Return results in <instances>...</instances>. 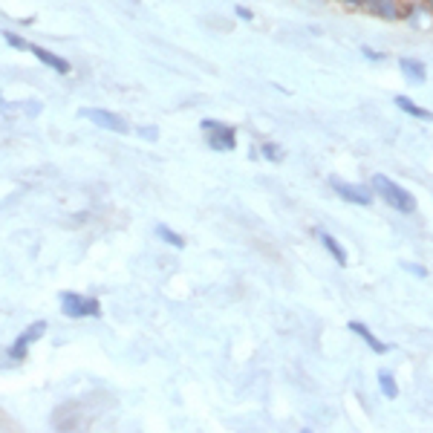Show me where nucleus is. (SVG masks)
Listing matches in <instances>:
<instances>
[{"mask_svg": "<svg viewBox=\"0 0 433 433\" xmlns=\"http://www.w3.org/2000/svg\"><path fill=\"white\" fill-rule=\"evenodd\" d=\"M370 182H373V191H376V194H379L390 208H396V211H401V214H413V211H416V197H413L408 188L396 185L390 176L376 173Z\"/></svg>", "mask_w": 433, "mask_h": 433, "instance_id": "1", "label": "nucleus"}, {"mask_svg": "<svg viewBox=\"0 0 433 433\" xmlns=\"http://www.w3.org/2000/svg\"><path fill=\"white\" fill-rule=\"evenodd\" d=\"M205 130V142L211 150L216 153H226V150H234L237 147V133L231 125H226V121H216V118H202V125Z\"/></svg>", "mask_w": 433, "mask_h": 433, "instance_id": "2", "label": "nucleus"}, {"mask_svg": "<svg viewBox=\"0 0 433 433\" xmlns=\"http://www.w3.org/2000/svg\"><path fill=\"white\" fill-rule=\"evenodd\" d=\"M61 309L67 318H99L102 303L96 298H84L78 292H61Z\"/></svg>", "mask_w": 433, "mask_h": 433, "instance_id": "3", "label": "nucleus"}, {"mask_svg": "<svg viewBox=\"0 0 433 433\" xmlns=\"http://www.w3.org/2000/svg\"><path fill=\"white\" fill-rule=\"evenodd\" d=\"M81 118H90L92 125H99V128H104V130H113V133H128L130 128H128V121L121 118V116H116V113H110V110H102V107H84L81 110Z\"/></svg>", "mask_w": 433, "mask_h": 433, "instance_id": "4", "label": "nucleus"}, {"mask_svg": "<svg viewBox=\"0 0 433 433\" xmlns=\"http://www.w3.org/2000/svg\"><path fill=\"white\" fill-rule=\"evenodd\" d=\"M44 332H47V321H35L26 332H20V335H18V341L9 347V358H12V361H23V358L29 355V347H32Z\"/></svg>", "mask_w": 433, "mask_h": 433, "instance_id": "5", "label": "nucleus"}, {"mask_svg": "<svg viewBox=\"0 0 433 433\" xmlns=\"http://www.w3.org/2000/svg\"><path fill=\"white\" fill-rule=\"evenodd\" d=\"M329 185H332V191L338 197L353 202V205H370L373 202V191H370L367 185H353V182H341V179H332Z\"/></svg>", "mask_w": 433, "mask_h": 433, "instance_id": "6", "label": "nucleus"}, {"mask_svg": "<svg viewBox=\"0 0 433 433\" xmlns=\"http://www.w3.org/2000/svg\"><path fill=\"white\" fill-rule=\"evenodd\" d=\"M29 52H32L41 64H47L52 73H58V75H70V61L67 58H61V55H55V52H49V49H44V47H29Z\"/></svg>", "mask_w": 433, "mask_h": 433, "instance_id": "7", "label": "nucleus"}, {"mask_svg": "<svg viewBox=\"0 0 433 433\" xmlns=\"http://www.w3.org/2000/svg\"><path fill=\"white\" fill-rule=\"evenodd\" d=\"M350 332H355V335H358L361 341H364L370 350H373L376 355H384V353H390V344L379 341V338H376V332L370 329V327H364V324H358V321H353V324H350Z\"/></svg>", "mask_w": 433, "mask_h": 433, "instance_id": "8", "label": "nucleus"}, {"mask_svg": "<svg viewBox=\"0 0 433 433\" xmlns=\"http://www.w3.org/2000/svg\"><path fill=\"white\" fill-rule=\"evenodd\" d=\"M398 70L410 84H425L427 81V67L416 58H398Z\"/></svg>", "mask_w": 433, "mask_h": 433, "instance_id": "9", "label": "nucleus"}, {"mask_svg": "<svg viewBox=\"0 0 433 433\" xmlns=\"http://www.w3.org/2000/svg\"><path fill=\"white\" fill-rule=\"evenodd\" d=\"M367 9H370V15H376L382 20H398L401 18L396 0H367Z\"/></svg>", "mask_w": 433, "mask_h": 433, "instance_id": "10", "label": "nucleus"}, {"mask_svg": "<svg viewBox=\"0 0 433 433\" xmlns=\"http://www.w3.org/2000/svg\"><path fill=\"white\" fill-rule=\"evenodd\" d=\"M393 104L401 110V113H408V116H416V118H422V121H433V113L430 110H425V107H419L410 96H396L393 99Z\"/></svg>", "mask_w": 433, "mask_h": 433, "instance_id": "11", "label": "nucleus"}, {"mask_svg": "<svg viewBox=\"0 0 433 433\" xmlns=\"http://www.w3.org/2000/svg\"><path fill=\"white\" fill-rule=\"evenodd\" d=\"M318 237H321V243H324V249L332 255V260H335L338 266H347V252H344V245L338 243V240H335L329 231H321Z\"/></svg>", "mask_w": 433, "mask_h": 433, "instance_id": "12", "label": "nucleus"}, {"mask_svg": "<svg viewBox=\"0 0 433 433\" xmlns=\"http://www.w3.org/2000/svg\"><path fill=\"white\" fill-rule=\"evenodd\" d=\"M379 387H382L384 398H396L398 396V384H396L393 373H387V370H382V373H379Z\"/></svg>", "mask_w": 433, "mask_h": 433, "instance_id": "13", "label": "nucleus"}, {"mask_svg": "<svg viewBox=\"0 0 433 433\" xmlns=\"http://www.w3.org/2000/svg\"><path fill=\"white\" fill-rule=\"evenodd\" d=\"M157 234H159V237H162L168 245H173V249H185V240H182L176 231H171L168 226H157Z\"/></svg>", "mask_w": 433, "mask_h": 433, "instance_id": "14", "label": "nucleus"}, {"mask_svg": "<svg viewBox=\"0 0 433 433\" xmlns=\"http://www.w3.org/2000/svg\"><path fill=\"white\" fill-rule=\"evenodd\" d=\"M260 153H263V157H266L269 162H281V159H283V150L277 147L274 142H266V145L260 147Z\"/></svg>", "mask_w": 433, "mask_h": 433, "instance_id": "15", "label": "nucleus"}, {"mask_svg": "<svg viewBox=\"0 0 433 433\" xmlns=\"http://www.w3.org/2000/svg\"><path fill=\"white\" fill-rule=\"evenodd\" d=\"M4 41L12 47V49H18V52H23V49H29V44L20 38V35H15V32H9V29H6V32H4Z\"/></svg>", "mask_w": 433, "mask_h": 433, "instance_id": "16", "label": "nucleus"}, {"mask_svg": "<svg viewBox=\"0 0 433 433\" xmlns=\"http://www.w3.org/2000/svg\"><path fill=\"white\" fill-rule=\"evenodd\" d=\"M234 15H237L240 20H245V23H252V20H255V12H252V9H245V6H234Z\"/></svg>", "mask_w": 433, "mask_h": 433, "instance_id": "17", "label": "nucleus"}, {"mask_svg": "<svg viewBox=\"0 0 433 433\" xmlns=\"http://www.w3.org/2000/svg\"><path fill=\"white\" fill-rule=\"evenodd\" d=\"M410 274H416V277H427V269L425 266H419V263H401Z\"/></svg>", "mask_w": 433, "mask_h": 433, "instance_id": "18", "label": "nucleus"}, {"mask_svg": "<svg viewBox=\"0 0 433 433\" xmlns=\"http://www.w3.org/2000/svg\"><path fill=\"white\" fill-rule=\"evenodd\" d=\"M361 55H364V58H370V61H384V55H382V52L370 49V47H361Z\"/></svg>", "mask_w": 433, "mask_h": 433, "instance_id": "19", "label": "nucleus"}, {"mask_svg": "<svg viewBox=\"0 0 433 433\" xmlns=\"http://www.w3.org/2000/svg\"><path fill=\"white\" fill-rule=\"evenodd\" d=\"M341 4L350 9H361V6H367V0H341Z\"/></svg>", "mask_w": 433, "mask_h": 433, "instance_id": "20", "label": "nucleus"}, {"mask_svg": "<svg viewBox=\"0 0 433 433\" xmlns=\"http://www.w3.org/2000/svg\"><path fill=\"white\" fill-rule=\"evenodd\" d=\"M139 133H142L145 139H150V142H153V139H157V128H142Z\"/></svg>", "mask_w": 433, "mask_h": 433, "instance_id": "21", "label": "nucleus"}, {"mask_svg": "<svg viewBox=\"0 0 433 433\" xmlns=\"http://www.w3.org/2000/svg\"><path fill=\"white\" fill-rule=\"evenodd\" d=\"M0 110H4V113H6V110H9V102H6V99H4V92H0Z\"/></svg>", "mask_w": 433, "mask_h": 433, "instance_id": "22", "label": "nucleus"}, {"mask_svg": "<svg viewBox=\"0 0 433 433\" xmlns=\"http://www.w3.org/2000/svg\"><path fill=\"white\" fill-rule=\"evenodd\" d=\"M427 6H430V12H433V0H427Z\"/></svg>", "mask_w": 433, "mask_h": 433, "instance_id": "23", "label": "nucleus"}]
</instances>
